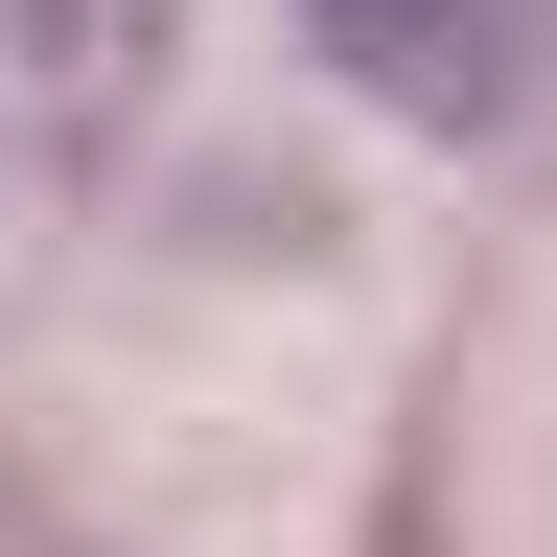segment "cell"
Masks as SVG:
<instances>
[{"instance_id": "1", "label": "cell", "mask_w": 557, "mask_h": 557, "mask_svg": "<svg viewBox=\"0 0 557 557\" xmlns=\"http://www.w3.org/2000/svg\"><path fill=\"white\" fill-rule=\"evenodd\" d=\"M163 70V0H0V163H94Z\"/></svg>"}, {"instance_id": "2", "label": "cell", "mask_w": 557, "mask_h": 557, "mask_svg": "<svg viewBox=\"0 0 557 557\" xmlns=\"http://www.w3.org/2000/svg\"><path fill=\"white\" fill-rule=\"evenodd\" d=\"M302 47L348 70V94H395V116H487L511 0H302Z\"/></svg>"}]
</instances>
